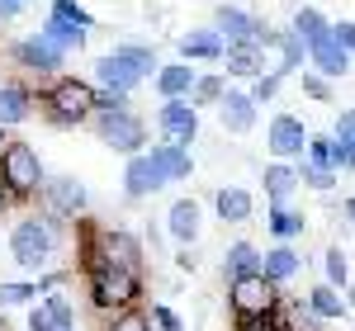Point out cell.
<instances>
[{
  "mask_svg": "<svg viewBox=\"0 0 355 331\" xmlns=\"http://www.w3.org/2000/svg\"><path fill=\"white\" fill-rule=\"evenodd\" d=\"M62 237H67V222L53 213H24V218L10 222V260L24 270L28 279H38L43 270H53L57 256H62Z\"/></svg>",
  "mask_w": 355,
  "mask_h": 331,
  "instance_id": "cell-1",
  "label": "cell"
},
{
  "mask_svg": "<svg viewBox=\"0 0 355 331\" xmlns=\"http://www.w3.org/2000/svg\"><path fill=\"white\" fill-rule=\"evenodd\" d=\"M162 66V57L152 43H114L110 53L95 62V90H114V95H133L142 81H152Z\"/></svg>",
  "mask_w": 355,
  "mask_h": 331,
  "instance_id": "cell-2",
  "label": "cell"
},
{
  "mask_svg": "<svg viewBox=\"0 0 355 331\" xmlns=\"http://www.w3.org/2000/svg\"><path fill=\"white\" fill-rule=\"evenodd\" d=\"M95 105H100V90L95 81H85V76H53V81L38 90V109L43 118L53 123V128H85L90 118H95Z\"/></svg>",
  "mask_w": 355,
  "mask_h": 331,
  "instance_id": "cell-3",
  "label": "cell"
},
{
  "mask_svg": "<svg viewBox=\"0 0 355 331\" xmlns=\"http://www.w3.org/2000/svg\"><path fill=\"white\" fill-rule=\"evenodd\" d=\"M279 307H284V289H275V284L261 275V270H256V275H237V279H227V312H232L237 331L270 327Z\"/></svg>",
  "mask_w": 355,
  "mask_h": 331,
  "instance_id": "cell-4",
  "label": "cell"
},
{
  "mask_svg": "<svg viewBox=\"0 0 355 331\" xmlns=\"http://www.w3.org/2000/svg\"><path fill=\"white\" fill-rule=\"evenodd\" d=\"M81 275H85V298L95 312H123V307L142 303V275L137 270H114L105 260H81Z\"/></svg>",
  "mask_w": 355,
  "mask_h": 331,
  "instance_id": "cell-5",
  "label": "cell"
},
{
  "mask_svg": "<svg viewBox=\"0 0 355 331\" xmlns=\"http://www.w3.org/2000/svg\"><path fill=\"white\" fill-rule=\"evenodd\" d=\"M81 260H105L114 270H137L142 275V242L128 227H81Z\"/></svg>",
  "mask_w": 355,
  "mask_h": 331,
  "instance_id": "cell-6",
  "label": "cell"
},
{
  "mask_svg": "<svg viewBox=\"0 0 355 331\" xmlns=\"http://www.w3.org/2000/svg\"><path fill=\"white\" fill-rule=\"evenodd\" d=\"M43 180H48V170H43V156H38V147H28V142L10 138L5 156H0V185L15 194V204H24V199H38V194H43Z\"/></svg>",
  "mask_w": 355,
  "mask_h": 331,
  "instance_id": "cell-7",
  "label": "cell"
},
{
  "mask_svg": "<svg viewBox=\"0 0 355 331\" xmlns=\"http://www.w3.org/2000/svg\"><path fill=\"white\" fill-rule=\"evenodd\" d=\"M90 128H95V138L105 142L110 152H119V156H137V152L152 147V142H147V118H142L133 105H128V109H95Z\"/></svg>",
  "mask_w": 355,
  "mask_h": 331,
  "instance_id": "cell-8",
  "label": "cell"
},
{
  "mask_svg": "<svg viewBox=\"0 0 355 331\" xmlns=\"http://www.w3.org/2000/svg\"><path fill=\"white\" fill-rule=\"evenodd\" d=\"M256 53H261V71H270V76L308 71V48H303L289 28H266V38L256 43Z\"/></svg>",
  "mask_w": 355,
  "mask_h": 331,
  "instance_id": "cell-9",
  "label": "cell"
},
{
  "mask_svg": "<svg viewBox=\"0 0 355 331\" xmlns=\"http://www.w3.org/2000/svg\"><path fill=\"white\" fill-rule=\"evenodd\" d=\"M38 199H43V213H53L62 222L85 218V208H90V190H85L76 175H48Z\"/></svg>",
  "mask_w": 355,
  "mask_h": 331,
  "instance_id": "cell-10",
  "label": "cell"
},
{
  "mask_svg": "<svg viewBox=\"0 0 355 331\" xmlns=\"http://www.w3.org/2000/svg\"><path fill=\"white\" fill-rule=\"evenodd\" d=\"M10 57H15V66H19L24 76H38V81H53V76H62V66H67V53L53 48L43 33L19 38V43L10 48Z\"/></svg>",
  "mask_w": 355,
  "mask_h": 331,
  "instance_id": "cell-11",
  "label": "cell"
},
{
  "mask_svg": "<svg viewBox=\"0 0 355 331\" xmlns=\"http://www.w3.org/2000/svg\"><path fill=\"white\" fill-rule=\"evenodd\" d=\"M308 123H303L299 114H275L270 123H266V152H270V161H303V152H308Z\"/></svg>",
  "mask_w": 355,
  "mask_h": 331,
  "instance_id": "cell-12",
  "label": "cell"
},
{
  "mask_svg": "<svg viewBox=\"0 0 355 331\" xmlns=\"http://www.w3.org/2000/svg\"><path fill=\"white\" fill-rule=\"evenodd\" d=\"M152 123H157L162 142H171V147H194L199 142V109L190 100H162Z\"/></svg>",
  "mask_w": 355,
  "mask_h": 331,
  "instance_id": "cell-13",
  "label": "cell"
},
{
  "mask_svg": "<svg viewBox=\"0 0 355 331\" xmlns=\"http://www.w3.org/2000/svg\"><path fill=\"white\" fill-rule=\"evenodd\" d=\"M214 28L223 33V43H261L266 38V19L242 10V5H232V0H223L214 10Z\"/></svg>",
  "mask_w": 355,
  "mask_h": 331,
  "instance_id": "cell-14",
  "label": "cell"
},
{
  "mask_svg": "<svg viewBox=\"0 0 355 331\" xmlns=\"http://www.w3.org/2000/svg\"><path fill=\"white\" fill-rule=\"evenodd\" d=\"M256 118H261V105L251 100V90H237V85H227V95L218 100V123H223V133H232V138H246V133L256 128Z\"/></svg>",
  "mask_w": 355,
  "mask_h": 331,
  "instance_id": "cell-15",
  "label": "cell"
},
{
  "mask_svg": "<svg viewBox=\"0 0 355 331\" xmlns=\"http://www.w3.org/2000/svg\"><path fill=\"white\" fill-rule=\"evenodd\" d=\"M199 232H204V208H199V199H175L171 208H166V237L175 242V247H199Z\"/></svg>",
  "mask_w": 355,
  "mask_h": 331,
  "instance_id": "cell-16",
  "label": "cell"
},
{
  "mask_svg": "<svg viewBox=\"0 0 355 331\" xmlns=\"http://www.w3.org/2000/svg\"><path fill=\"white\" fill-rule=\"evenodd\" d=\"M162 190H166V180H162V170L152 166L147 152H137V156L123 161V199L128 204H142V199H152V194H162Z\"/></svg>",
  "mask_w": 355,
  "mask_h": 331,
  "instance_id": "cell-17",
  "label": "cell"
},
{
  "mask_svg": "<svg viewBox=\"0 0 355 331\" xmlns=\"http://www.w3.org/2000/svg\"><path fill=\"white\" fill-rule=\"evenodd\" d=\"M261 275L270 279L275 289H284V284H294L303 275V251L294 242H275V247L261 251Z\"/></svg>",
  "mask_w": 355,
  "mask_h": 331,
  "instance_id": "cell-18",
  "label": "cell"
},
{
  "mask_svg": "<svg viewBox=\"0 0 355 331\" xmlns=\"http://www.w3.org/2000/svg\"><path fill=\"white\" fill-rule=\"evenodd\" d=\"M223 53H227V43H223V33L214 24L209 28H185L180 38H175V57L180 62H223Z\"/></svg>",
  "mask_w": 355,
  "mask_h": 331,
  "instance_id": "cell-19",
  "label": "cell"
},
{
  "mask_svg": "<svg viewBox=\"0 0 355 331\" xmlns=\"http://www.w3.org/2000/svg\"><path fill=\"white\" fill-rule=\"evenodd\" d=\"M194 81H199V66H190V62H162L157 66V76H152V90L162 95V100H190L194 95Z\"/></svg>",
  "mask_w": 355,
  "mask_h": 331,
  "instance_id": "cell-20",
  "label": "cell"
},
{
  "mask_svg": "<svg viewBox=\"0 0 355 331\" xmlns=\"http://www.w3.org/2000/svg\"><path fill=\"white\" fill-rule=\"evenodd\" d=\"M214 218L232 222V227L251 222L256 218V194L246 190V185H218V190H214Z\"/></svg>",
  "mask_w": 355,
  "mask_h": 331,
  "instance_id": "cell-21",
  "label": "cell"
},
{
  "mask_svg": "<svg viewBox=\"0 0 355 331\" xmlns=\"http://www.w3.org/2000/svg\"><path fill=\"white\" fill-rule=\"evenodd\" d=\"M147 156H152V166H157V170H162L166 185H180V180H190V175H194V156H190V147L152 142V147H147Z\"/></svg>",
  "mask_w": 355,
  "mask_h": 331,
  "instance_id": "cell-22",
  "label": "cell"
},
{
  "mask_svg": "<svg viewBox=\"0 0 355 331\" xmlns=\"http://www.w3.org/2000/svg\"><path fill=\"white\" fill-rule=\"evenodd\" d=\"M261 190H266V204H294L299 166L294 161H266L261 166Z\"/></svg>",
  "mask_w": 355,
  "mask_h": 331,
  "instance_id": "cell-23",
  "label": "cell"
},
{
  "mask_svg": "<svg viewBox=\"0 0 355 331\" xmlns=\"http://www.w3.org/2000/svg\"><path fill=\"white\" fill-rule=\"evenodd\" d=\"M33 105H38V95L28 81H0V123L5 128H19L33 114Z\"/></svg>",
  "mask_w": 355,
  "mask_h": 331,
  "instance_id": "cell-24",
  "label": "cell"
},
{
  "mask_svg": "<svg viewBox=\"0 0 355 331\" xmlns=\"http://www.w3.org/2000/svg\"><path fill=\"white\" fill-rule=\"evenodd\" d=\"M303 303H308V312H313L322 327H327V322H346V317H351V307H346V294H341V289H331L327 279H318V284L303 294Z\"/></svg>",
  "mask_w": 355,
  "mask_h": 331,
  "instance_id": "cell-25",
  "label": "cell"
},
{
  "mask_svg": "<svg viewBox=\"0 0 355 331\" xmlns=\"http://www.w3.org/2000/svg\"><path fill=\"white\" fill-rule=\"evenodd\" d=\"M266 232L275 242H303L308 232V213L294 204H266Z\"/></svg>",
  "mask_w": 355,
  "mask_h": 331,
  "instance_id": "cell-26",
  "label": "cell"
},
{
  "mask_svg": "<svg viewBox=\"0 0 355 331\" xmlns=\"http://www.w3.org/2000/svg\"><path fill=\"white\" fill-rule=\"evenodd\" d=\"M308 71H318V76H327V81H341L346 71H351V57L341 53V43L336 38H318L313 48H308Z\"/></svg>",
  "mask_w": 355,
  "mask_h": 331,
  "instance_id": "cell-27",
  "label": "cell"
},
{
  "mask_svg": "<svg viewBox=\"0 0 355 331\" xmlns=\"http://www.w3.org/2000/svg\"><path fill=\"white\" fill-rule=\"evenodd\" d=\"M223 76H227V81H256V76H261V53H256V43H227V53H223Z\"/></svg>",
  "mask_w": 355,
  "mask_h": 331,
  "instance_id": "cell-28",
  "label": "cell"
},
{
  "mask_svg": "<svg viewBox=\"0 0 355 331\" xmlns=\"http://www.w3.org/2000/svg\"><path fill=\"white\" fill-rule=\"evenodd\" d=\"M256 270H261V247H256V242L237 237V242H227V247H223V279L256 275Z\"/></svg>",
  "mask_w": 355,
  "mask_h": 331,
  "instance_id": "cell-29",
  "label": "cell"
},
{
  "mask_svg": "<svg viewBox=\"0 0 355 331\" xmlns=\"http://www.w3.org/2000/svg\"><path fill=\"white\" fill-rule=\"evenodd\" d=\"M289 33L299 38L303 48H313L318 38H327V33H331V19L318 10V5H299V10L289 15Z\"/></svg>",
  "mask_w": 355,
  "mask_h": 331,
  "instance_id": "cell-30",
  "label": "cell"
},
{
  "mask_svg": "<svg viewBox=\"0 0 355 331\" xmlns=\"http://www.w3.org/2000/svg\"><path fill=\"white\" fill-rule=\"evenodd\" d=\"M53 48H62V53H81L85 43H90V28H76V24H62V19H43V28H38Z\"/></svg>",
  "mask_w": 355,
  "mask_h": 331,
  "instance_id": "cell-31",
  "label": "cell"
},
{
  "mask_svg": "<svg viewBox=\"0 0 355 331\" xmlns=\"http://www.w3.org/2000/svg\"><path fill=\"white\" fill-rule=\"evenodd\" d=\"M322 279H327L331 289H346V284L355 279V270H351V251H346V247H336V242H331V247L322 251Z\"/></svg>",
  "mask_w": 355,
  "mask_h": 331,
  "instance_id": "cell-32",
  "label": "cell"
},
{
  "mask_svg": "<svg viewBox=\"0 0 355 331\" xmlns=\"http://www.w3.org/2000/svg\"><path fill=\"white\" fill-rule=\"evenodd\" d=\"M38 303V279H0V312Z\"/></svg>",
  "mask_w": 355,
  "mask_h": 331,
  "instance_id": "cell-33",
  "label": "cell"
},
{
  "mask_svg": "<svg viewBox=\"0 0 355 331\" xmlns=\"http://www.w3.org/2000/svg\"><path fill=\"white\" fill-rule=\"evenodd\" d=\"M299 166V185H308V190H318V194H331L336 190V180H341V170H331V166H318V161H294Z\"/></svg>",
  "mask_w": 355,
  "mask_h": 331,
  "instance_id": "cell-34",
  "label": "cell"
},
{
  "mask_svg": "<svg viewBox=\"0 0 355 331\" xmlns=\"http://www.w3.org/2000/svg\"><path fill=\"white\" fill-rule=\"evenodd\" d=\"M223 95H227V76H223V71H209V76H199V81H194L190 105H194V109H209V105L218 109Z\"/></svg>",
  "mask_w": 355,
  "mask_h": 331,
  "instance_id": "cell-35",
  "label": "cell"
},
{
  "mask_svg": "<svg viewBox=\"0 0 355 331\" xmlns=\"http://www.w3.org/2000/svg\"><path fill=\"white\" fill-rule=\"evenodd\" d=\"M38 303L48 307V317L57 322V331H76V303H71V294L57 289V294H43Z\"/></svg>",
  "mask_w": 355,
  "mask_h": 331,
  "instance_id": "cell-36",
  "label": "cell"
},
{
  "mask_svg": "<svg viewBox=\"0 0 355 331\" xmlns=\"http://www.w3.org/2000/svg\"><path fill=\"white\" fill-rule=\"evenodd\" d=\"M48 19H62V24H76V28H95V15L85 10L81 0H53L48 5Z\"/></svg>",
  "mask_w": 355,
  "mask_h": 331,
  "instance_id": "cell-37",
  "label": "cell"
},
{
  "mask_svg": "<svg viewBox=\"0 0 355 331\" xmlns=\"http://www.w3.org/2000/svg\"><path fill=\"white\" fill-rule=\"evenodd\" d=\"M105 331H157L152 327V317H147V307H123V312H110L105 317Z\"/></svg>",
  "mask_w": 355,
  "mask_h": 331,
  "instance_id": "cell-38",
  "label": "cell"
},
{
  "mask_svg": "<svg viewBox=\"0 0 355 331\" xmlns=\"http://www.w3.org/2000/svg\"><path fill=\"white\" fill-rule=\"evenodd\" d=\"M303 156L336 170V138H331V133H308V152H303Z\"/></svg>",
  "mask_w": 355,
  "mask_h": 331,
  "instance_id": "cell-39",
  "label": "cell"
},
{
  "mask_svg": "<svg viewBox=\"0 0 355 331\" xmlns=\"http://www.w3.org/2000/svg\"><path fill=\"white\" fill-rule=\"evenodd\" d=\"M147 317H152V327H157V331H190V327H185V317H180L171 303H152V307H147Z\"/></svg>",
  "mask_w": 355,
  "mask_h": 331,
  "instance_id": "cell-40",
  "label": "cell"
},
{
  "mask_svg": "<svg viewBox=\"0 0 355 331\" xmlns=\"http://www.w3.org/2000/svg\"><path fill=\"white\" fill-rule=\"evenodd\" d=\"M279 85H284V76H270V71H261V76L251 81V100H256V105H275Z\"/></svg>",
  "mask_w": 355,
  "mask_h": 331,
  "instance_id": "cell-41",
  "label": "cell"
},
{
  "mask_svg": "<svg viewBox=\"0 0 355 331\" xmlns=\"http://www.w3.org/2000/svg\"><path fill=\"white\" fill-rule=\"evenodd\" d=\"M331 138L341 142L346 152H355V109H341V114H336V123H331Z\"/></svg>",
  "mask_w": 355,
  "mask_h": 331,
  "instance_id": "cell-42",
  "label": "cell"
},
{
  "mask_svg": "<svg viewBox=\"0 0 355 331\" xmlns=\"http://www.w3.org/2000/svg\"><path fill=\"white\" fill-rule=\"evenodd\" d=\"M299 76H303V95H308V100H322V105L331 100V81L327 76H318V71H299Z\"/></svg>",
  "mask_w": 355,
  "mask_h": 331,
  "instance_id": "cell-43",
  "label": "cell"
},
{
  "mask_svg": "<svg viewBox=\"0 0 355 331\" xmlns=\"http://www.w3.org/2000/svg\"><path fill=\"white\" fill-rule=\"evenodd\" d=\"M24 331H57V322L48 317L43 303H33V307H24Z\"/></svg>",
  "mask_w": 355,
  "mask_h": 331,
  "instance_id": "cell-44",
  "label": "cell"
},
{
  "mask_svg": "<svg viewBox=\"0 0 355 331\" xmlns=\"http://www.w3.org/2000/svg\"><path fill=\"white\" fill-rule=\"evenodd\" d=\"M331 38L341 43V53L355 62V19H341V24H331Z\"/></svg>",
  "mask_w": 355,
  "mask_h": 331,
  "instance_id": "cell-45",
  "label": "cell"
},
{
  "mask_svg": "<svg viewBox=\"0 0 355 331\" xmlns=\"http://www.w3.org/2000/svg\"><path fill=\"white\" fill-rule=\"evenodd\" d=\"M175 270H180V275H194V270H199V247H180L175 251Z\"/></svg>",
  "mask_w": 355,
  "mask_h": 331,
  "instance_id": "cell-46",
  "label": "cell"
},
{
  "mask_svg": "<svg viewBox=\"0 0 355 331\" xmlns=\"http://www.w3.org/2000/svg\"><path fill=\"white\" fill-rule=\"evenodd\" d=\"M62 284H67V270H43V275H38V298H43V294H57Z\"/></svg>",
  "mask_w": 355,
  "mask_h": 331,
  "instance_id": "cell-47",
  "label": "cell"
},
{
  "mask_svg": "<svg viewBox=\"0 0 355 331\" xmlns=\"http://www.w3.org/2000/svg\"><path fill=\"white\" fill-rule=\"evenodd\" d=\"M24 5H28V0H0V24H5V19H19Z\"/></svg>",
  "mask_w": 355,
  "mask_h": 331,
  "instance_id": "cell-48",
  "label": "cell"
},
{
  "mask_svg": "<svg viewBox=\"0 0 355 331\" xmlns=\"http://www.w3.org/2000/svg\"><path fill=\"white\" fill-rule=\"evenodd\" d=\"M341 222L355 232V194H351V199H341Z\"/></svg>",
  "mask_w": 355,
  "mask_h": 331,
  "instance_id": "cell-49",
  "label": "cell"
},
{
  "mask_svg": "<svg viewBox=\"0 0 355 331\" xmlns=\"http://www.w3.org/2000/svg\"><path fill=\"white\" fill-rule=\"evenodd\" d=\"M10 208H15V194L0 185V218H10Z\"/></svg>",
  "mask_w": 355,
  "mask_h": 331,
  "instance_id": "cell-50",
  "label": "cell"
},
{
  "mask_svg": "<svg viewBox=\"0 0 355 331\" xmlns=\"http://www.w3.org/2000/svg\"><path fill=\"white\" fill-rule=\"evenodd\" d=\"M341 294H346V307H351V312H355V279H351V284H346V289H341Z\"/></svg>",
  "mask_w": 355,
  "mask_h": 331,
  "instance_id": "cell-51",
  "label": "cell"
},
{
  "mask_svg": "<svg viewBox=\"0 0 355 331\" xmlns=\"http://www.w3.org/2000/svg\"><path fill=\"white\" fill-rule=\"evenodd\" d=\"M5 147H10V128L0 123V156H5Z\"/></svg>",
  "mask_w": 355,
  "mask_h": 331,
  "instance_id": "cell-52",
  "label": "cell"
},
{
  "mask_svg": "<svg viewBox=\"0 0 355 331\" xmlns=\"http://www.w3.org/2000/svg\"><path fill=\"white\" fill-rule=\"evenodd\" d=\"M0 331H5V312H0Z\"/></svg>",
  "mask_w": 355,
  "mask_h": 331,
  "instance_id": "cell-53",
  "label": "cell"
},
{
  "mask_svg": "<svg viewBox=\"0 0 355 331\" xmlns=\"http://www.w3.org/2000/svg\"><path fill=\"white\" fill-rule=\"evenodd\" d=\"M251 331H270V327H251Z\"/></svg>",
  "mask_w": 355,
  "mask_h": 331,
  "instance_id": "cell-54",
  "label": "cell"
}]
</instances>
